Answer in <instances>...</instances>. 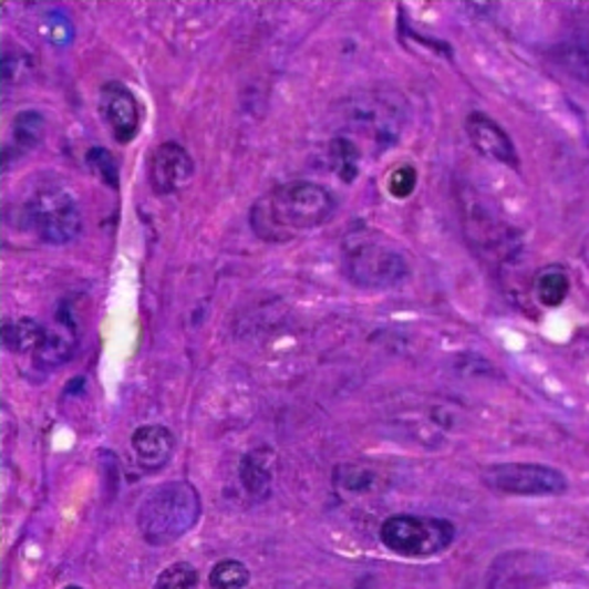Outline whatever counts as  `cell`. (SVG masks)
Here are the masks:
<instances>
[{
  "label": "cell",
  "mask_w": 589,
  "mask_h": 589,
  "mask_svg": "<svg viewBox=\"0 0 589 589\" xmlns=\"http://www.w3.org/2000/svg\"><path fill=\"white\" fill-rule=\"evenodd\" d=\"M200 518V497L189 482H168L145 495L136 523L153 546L180 541Z\"/></svg>",
  "instance_id": "1"
},
{
  "label": "cell",
  "mask_w": 589,
  "mask_h": 589,
  "mask_svg": "<svg viewBox=\"0 0 589 589\" xmlns=\"http://www.w3.org/2000/svg\"><path fill=\"white\" fill-rule=\"evenodd\" d=\"M345 277L364 290H392L407 281L410 262L392 245L350 235L343 247Z\"/></svg>",
  "instance_id": "2"
},
{
  "label": "cell",
  "mask_w": 589,
  "mask_h": 589,
  "mask_svg": "<svg viewBox=\"0 0 589 589\" xmlns=\"http://www.w3.org/2000/svg\"><path fill=\"white\" fill-rule=\"evenodd\" d=\"M23 219L46 245H70L81 235L83 217L76 198L55 183H42L23 203Z\"/></svg>",
  "instance_id": "3"
},
{
  "label": "cell",
  "mask_w": 589,
  "mask_h": 589,
  "mask_svg": "<svg viewBox=\"0 0 589 589\" xmlns=\"http://www.w3.org/2000/svg\"><path fill=\"white\" fill-rule=\"evenodd\" d=\"M456 537V527L435 516L399 514L380 525V541L401 557H433L445 552Z\"/></svg>",
  "instance_id": "4"
},
{
  "label": "cell",
  "mask_w": 589,
  "mask_h": 589,
  "mask_svg": "<svg viewBox=\"0 0 589 589\" xmlns=\"http://www.w3.org/2000/svg\"><path fill=\"white\" fill-rule=\"evenodd\" d=\"M334 213V196L316 183L298 180L281 185L268 200V217L275 228L309 230L326 224Z\"/></svg>",
  "instance_id": "5"
},
{
  "label": "cell",
  "mask_w": 589,
  "mask_h": 589,
  "mask_svg": "<svg viewBox=\"0 0 589 589\" xmlns=\"http://www.w3.org/2000/svg\"><path fill=\"white\" fill-rule=\"evenodd\" d=\"M482 482L495 493L516 497L562 495L569 488V479L544 463H495L484 469Z\"/></svg>",
  "instance_id": "6"
},
{
  "label": "cell",
  "mask_w": 589,
  "mask_h": 589,
  "mask_svg": "<svg viewBox=\"0 0 589 589\" xmlns=\"http://www.w3.org/2000/svg\"><path fill=\"white\" fill-rule=\"evenodd\" d=\"M194 175V159L180 143H162L151 159V187L157 196H170L187 187Z\"/></svg>",
  "instance_id": "7"
},
{
  "label": "cell",
  "mask_w": 589,
  "mask_h": 589,
  "mask_svg": "<svg viewBox=\"0 0 589 589\" xmlns=\"http://www.w3.org/2000/svg\"><path fill=\"white\" fill-rule=\"evenodd\" d=\"M100 111L117 143H130L141 125V108L130 87L106 83L100 93Z\"/></svg>",
  "instance_id": "8"
},
{
  "label": "cell",
  "mask_w": 589,
  "mask_h": 589,
  "mask_svg": "<svg viewBox=\"0 0 589 589\" xmlns=\"http://www.w3.org/2000/svg\"><path fill=\"white\" fill-rule=\"evenodd\" d=\"M465 132L469 143L475 145V151L479 155H484L490 162L497 164H505L509 168H518V153H516V145L512 141V136L499 127L493 117H488L486 113H469L467 121H465Z\"/></svg>",
  "instance_id": "9"
},
{
  "label": "cell",
  "mask_w": 589,
  "mask_h": 589,
  "mask_svg": "<svg viewBox=\"0 0 589 589\" xmlns=\"http://www.w3.org/2000/svg\"><path fill=\"white\" fill-rule=\"evenodd\" d=\"M76 343V330H74V320L70 313L61 311L58 313V320L53 328H46V339L42 348L35 352V366L40 369H58L63 366L74 352Z\"/></svg>",
  "instance_id": "10"
},
{
  "label": "cell",
  "mask_w": 589,
  "mask_h": 589,
  "mask_svg": "<svg viewBox=\"0 0 589 589\" xmlns=\"http://www.w3.org/2000/svg\"><path fill=\"white\" fill-rule=\"evenodd\" d=\"M132 450L145 469L164 467L175 450V437L166 426L147 424L134 431Z\"/></svg>",
  "instance_id": "11"
},
{
  "label": "cell",
  "mask_w": 589,
  "mask_h": 589,
  "mask_svg": "<svg viewBox=\"0 0 589 589\" xmlns=\"http://www.w3.org/2000/svg\"><path fill=\"white\" fill-rule=\"evenodd\" d=\"M270 465H272V454L268 450H256L245 456L240 465V479L251 497L270 495V488H272Z\"/></svg>",
  "instance_id": "12"
},
{
  "label": "cell",
  "mask_w": 589,
  "mask_h": 589,
  "mask_svg": "<svg viewBox=\"0 0 589 589\" xmlns=\"http://www.w3.org/2000/svg\"><path fill=\"white\" fill-rule=\"evenodd\" d=\"M46 339V328L33 318H21L17 322H8L3 330V343L10 352H35L42 348Z\"/></svg>",
  "instance_id": "13"
},
{
  "label": "cell",
  "mask_w": 589,
  "mask_h": 589,
  "mask_svg": "<svg viewBox=\"0 0 589 589\" xmlns=\"http://www.w3.org/2000/svg\"><path fill=\"white\" fill-rule=\"evenodd\" d=\"M46 134V121L40 111H23L14 117L12 125V141L19 147V151L28 153L35 151V147L44 141Z\"/></svg>",
  "instance_id": "14"
},
{
  "label": "cell",
  "mask_w": 589,
  "mask_h": 589,
  "mask_svg": "<svg viewBox=\"0 0 589 589\" xmlns=\"http://www.w3.org/2000/svg\"><path fill=\"white\" fill-rule=\"evenodd\" d=\"M569 290H571V281L562 268H546L537 275L535 292H537V300L544 307H559L567 300Z\"/></svg>",
  "instance_id": "15"
},
{
  "label": "cell",
  "mask_w": 589,
  "mask_h": 589,
  "mask_svg": "<svg viewBox=\"0 0 589 589\" xmlns=\"http://www.w3.org/2000/svg\"><path fill=\"white\" fill-rule=\"evenodd\" d=\"M330 159L332 168L343 183H352L358 178L360 168V151L350 138H334L330 143Z\"/></svg>",
  "instance_id": "16"
},
{
  "label": "cell",
  "mask_w": 589,
  "mask_h": 589,
  "mask_svg": "<svg viewBox=\"0 0 589 589\" xmlns=\"http://www.w3.org/2000/svg\"><path fill=\"white\" fill-rule=\"evenodd\" d=\"M213 589H245L249 585V569L238 559H224L210 571Z\"/></svg>",
  "instance_id": "17"
},
{
  "label": "cell",
  "mask_w": 589,
  "mask_h": 589,
  "mask_svg": "<svg viewBox=\"0 0 589 589\" xmlns=\"http://www.w3.org/2000/svg\"><path fill=\"white\" fill-rule=\"evenodd\" d=\"M198 574L187 562H175L164 569L155 582V589H196Z\"/></svg>",
  "instance_id": "18"
},
{
  "label": "cell",
  "mask_w": 589,
  "mask_h": 589,
  "mask_svg": "<svg viewBox=\"0 0 589 589\" xmlns=\"http://www.w3.org/2000/svg\"><path fill=\"white\" fill-rule=\"evenodd\" d=\"M87 166H91V170H95L100 175V180L106 185V187H117V166H115V159L111 157L108 151H104V147H93L91 153H87Z\"/></svg>",
  "instance_id": "19"
},
{
  "label": "cell",
  "mask_w": 589,
  "mask_h": 589,
  "mask_svg": "<svg viewBox=\"0 0 589 589\" xmlns=\"http://www.w3.org/2000/svg\"><path fill=\"white\" fill-rule=\"evenodd\" d=\"M559 61L571 72V76L589 83V46H567Z\"/></svg>",
  "instance_id": "20"
},
{
  "label": "cell",
  "mask_w": 589,
  "mask_h": 589,
  "mask_svg": "<svg viewBox=\"0 0 589 589\" xmlns=\"http://www.w3.org/2000/svg\"><path fill=\"white\" fill-rule=\"evenodd\" d=\"M415 185H417V170L412 166H399L390 178V192L396 198H407L412 192H415Z\"/></svg>",
  "instance_id": "21"
},
{
  "label": "cell",
  "mask_w": 589,
  "mask_h": 589,
  "mask_svg": "<svg viewBox=\"0 0 589 589\" xmlns=\"http://www.w3.org/2000/svg\"><path fill=\"white\" fill-rule=\"evenodd\" d=\"M65 589H83V587H79V585H70V587H65Z\"/></svg>",
  "instance_id": "22"
}]
</instances>
